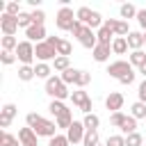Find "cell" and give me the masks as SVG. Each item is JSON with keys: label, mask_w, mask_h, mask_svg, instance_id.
I'll list each match as a JSON object with an SVG mask.
<instances>
[{"label": "cell", "mask_w": 146, "mask_h": 146, "mask_svg": "<svg viewBox=\"0 0 146 146\" xmlns=\"http://www.w3.org/2000/svg\"><path fill=\"white\" fill-rule=\"evenodd\" d=\"M48 110H50V114H52L55 119H57V116H62V114H66V112H71V110L64 105V100H50Z\"/></svg>", "instance_id": "obj_20"}, {"label": "cell", "mask_w": 146, "mask_h": 146, "mask_svg": "<svg viewBox=\"0 0 146 146\" xmlns=\"http://www.w3.org/2000/svg\"><path fill=\"white\" fill-rule=\"evenodd\" d=\"M128 39L125 36H114V41H112V52L114 55H123V52H128Z\"/></svg>", "instance_id": "obj_18"}, {"label": "cell", "mask_w": 146, "mask_h": 146, "mask_svg": "<svg viewBox=\"0 0 146 146\" xmlns=\"http://www.w3.org/2000/svg\"><path fill=\"white\" fill-rule=\"evenodd\" d=\"M119 82H121V84H132V82H135V71H130V73H125V75H123V78H121Z\"/></svg>", "instance_id": "obj_48"}, {"label": "cell", "mask_w": 146, "mask_h": 146, "mask_svg": "<svg viewBox=\"0 0 146 146\" xmlns=\"http://www.w3.org/2000/svg\"><path fill=\"white\" fill-rule=\"evenodd\" d=\"M32 146H39V144H32Z\"/></svg>", "instance_id": "obj_54"}, {"label": "cell", "mask_w": 146, "mask_h": 146, "mask_svg": "<svg viewBox=\"0 0 146 146\" xmlns=\"http://www.w3.org/2000/svg\"><path fill=\"white\" fill-rule=\"evenodd\" d=\"M16 57H18V62H21V66H32V62H34V43L32 41H21L18 43V48H16Z\"/></svg>", "instance_id": "obj_3"}, {"label": "cell", "mask_w": 146, "mask_h": 146, "mask_svg": "<svg viewBox=\"0 0 146 146\" xmlns=\"http://www.w3.org/2000/svg\"><path fill=\"white\" fill-rule=\"evenodd\" d=\"M18 139H21V144L23 146H32V144H36V132L32 130V128H21L18 130Z\"/></svg>", "instance_id": "obj_14"}, {"label": "cell", "mask_w": 146, "mask_h": 146, "mask_svg": "<svg viewBox=\"0 0 146 146\" xmlns=\"http://www.w3.org/2000/svg\"><path fill=\"white\" fill-rule=\"evenodd\" d=\"M144 121H146V119H144Z\"/></svg>", "instance_id": "obj_56"}, {"label": "cell", "mask_w": 146, "mask_h": 146, "mask_svg": "<svg viewBox=\"0 0 146 146\" xmlns=\"http://www.w3.org/2000/svg\"><path fill=\"white\" fill-rule=\"evenodd\" d=\"M110 52H112V46H103V43H98V46L91 50V57H94L98 64H103V62L110 59Z\"/></svg>", "instance_id": "obj_13"}, {"label": "cell", "mask_w": 146, "mask_h": 146, "mask_svg": "<svg viewBox=\"0 0 146 146\" xmlns=\"http://www.w3.org/2000/svg\"><path fill=\"white\" fill-rule=\"evenodd\" d=\"M98 146H103V144H98Z\"/></svg>", "instance_id": "obj_55"}, {"label": "cell", "mask_w": 146, "mask_h": 146, "mask_svg": "<svg viewBox=\"0 0 146 146\" xmlns=\"http://www.w3.org/2000/svg\"><path fill=\"white\" fill-rule=\"evenodd\" d=\"M71 141H68V137L66 135H55L50 141H48V146H68Z\"/></svg>", "instance_id": "obj_42"}, {"label": "cell", "mask_w": 146, "mask_h": 146, "mask_svg": "<svg viewBox=\"0 0 146 146\" xmlns=\"http://www.w3.org/2000/svg\"><path fill=\"white\" fill-rule=\"evenodd\" d=\"M132 71V64L130 62H125V59H116V62H112L110 66H107V73H110V78H116V80H121L125 73H130Z\"/></svg>", "instance_id": "obj_5"}, {"label": "cell", "mask_w": 146, "mask_h": 146, "mask_svg": "<svg viewBox=\"0 0 146 146\" xmlns=\"http://www.w3.org/2000/svg\"><path fill=\"white\" fill-rule=\"evenodd\" d=\"M34 55H36V59H39V62H46V64H48V62H55V59L59 57V55H57V50H55L48 41L36 43V46H34Z\"/></svg>", "instance_id": "obj_4"}, {"label": "cell", "mask_w": 146, "mask_h": 146, "mask_svg": "<svg viewBox=\"0 0 146 146\" xmlns=\"http://www.w3.org/2000/svg\"><path fill=\"white\" fill-rule=\"evenodd\" d=\"M0 30H2L5 36H14L16 30H18V18L9 16V14H0Z\"/></svg>", "instance_id": "obj_7"}, {"label": "cell", "mask_w": 146, "mask_h": 146, "mask_svg": "<svg viewBox=\"0 0 146 146\" xmlns=\"http://www.w3.org/2000/svg\"><path fill=\"white\" fill-rule=\"evenodd\" d=\"M46 94H48L52 100H66V98H71L68 84H64L59 75H50V78L46 80Z\"/></svg>", "instance_id": "obj_1"}, {"label": "cell", "mask_w": 146, "mask_h": 146, "mask_svg": "<svg viewBox=\"0 0 146 146\" xmlns=\"http://www.w3.org/2000/svg\"><path fill=\"white\" fill-rule=\"evenodd\" d=\"M16 59H18V57H16V52H9V50H2V52H0V62H2L5 66H11Z\"/></svg>", "instance_id": "obj_37"}, {"label": "cell", "mask_w": 146, "mask_h": 146, "mask_svg": "<svg viewBox=\"0 0 146 146\" xmlns=\"http://www.w3.org/2000/svg\"><path fill=\"white\" fill-rule=\"evenodd\" d=\"M144 43H146V32H144Z\"/></svg>", "instance_id": "obj_53"}, {"label": "cell", "mask_w": 146, "mask_h": 146, "mask_svg": "<svg viewBox=\"0 0 146 146\" xmlns=\"http://www.w3.org/2000/svg\"><path fill=\"white\" fill-rule=\"evenodd\" d=\"M105 25L114 32V36H128V34H130L128 21H121V18H105Z\"/></svg>", "instance_id": "obj_8"}, {"label": "cell", "mask_w": 146, "mask_h": 146, "mask_svg": "<svg viewBox=\"0 0 146 146\" xmlns=\"http://www.w3.org/2000/svg\"><path fill=\"white\" fill-rule=\"evenodd\" d=\"M105 107L114 114V112H121V107H123V94H119V91H112L107 98H105Z\"/></svg>", "instance_id": "obj_12"}, {"label": "cell", "mask_w": 146, "mask_h": 146, "mask_svg": "<svg viewBox=\"0 0 146 146\" xmlns=\"http://www.w3.org/2000/svg\"><path fill=\"white\" fill-rule=\"evenodd\" d=\"M18 39L16 36H2V50H9V52H16V48H18Z\"/></svg>", "instance_id": "obj_32"}, {"label": "cell", "mask_w": 146, "mask_h": 146, "mask_svg": "<svg viewBox=\"0 0 146 146\" xmlns=\"http://www.w3.org/2000/svg\"><path fill=\"white\" fill-rule=\"evenodd\" d=\"M52 68H55V71H59V73H64L66 68H71V62H68V57H57V59L52 62Z\"/></svg>", "instance_id": "obj_34"}, {"label": "cell", "mask_w": 146, "mask_h": 146, "mask_svg": "<svg viewBox=\"0 0 146 146\" xmlns=\"http://www.w3.org/2000/svg\"><path fill=\"white\" fill-rule=\"evenodd\" d=\"M78 73H80V68H73V66H71V68H66V71H64L59 78H62V82H64V84H75Z\"/></svg>", "instance_id": "obj_25"}, {"label": "cell", "mask_w": 146, "mask_h": 146, "mask_svg": "<svg viewBox=\"0 0 146 146\" xmlns=\"http://www.w3.org/2000/svg\"><path fill=\"white\" fill-rule=\"evenodd\" d=\"M0 114L14 121V116L18 114V110H16V105H14V103H7V105H2V110H0Z\"/></svg>", "instance_id": "obj_36"}, {"label": "cell", "mask_w": 146, "mask_h": 146, "mask_svg": "<svg viewBox=\"0 0 146 146\" xmlns=\"http://www.w3.org/2000/svg\"><path fill=\"white\" fill-rule=\"evenodd\" d=\"M0 146H23L21 144V139L18 137H14V135H9L7 130L0 135Z\"/></svg>", "instance_id": "obj_30"}, {"label": "cell", "mask_w": 146, "mask_h": 146, "mask_svg": "<svg viewBox=\"0 0 146 146\" xmlns=\"http://www.w3.org/2000/svg\"><path fill=\"white\" fill-rule=\"evenodd\" d=\"M84 132H87L84 123H82V121H73V125L66 130V137H68V141H71V144H82Z\"/></svg>", "instance_id": "obj_9"}, {"label": "cell", "mask_w": 146, "mask_h": 146, "mask_svg": "<svg viewBox=\"0 0 146 146\" xmlns=\"http://www.w3.org/2000/svg\"><path fill=\"white\" fill-rule=\"evenodd\" d=\"M105 146H125V135H112V137H107Z\"/></svg>", "instance_id": "obj_39"}, {"label": "cell", "mask_w": 146, "mask_h": 146, "mask_svg": "<svg viewBox=\"0 0 146 146\" xmlns=\"http://www.w3.org/2000/svg\"><path fill=\"white\" fill-rule=\"evenodd\" d=\"M137 23L146 30V9H139V11H137Z\"/></svg>", "instance_id": "obj_49"}, {"label": "cell", "mask_w": 146, "mask_h": 146, "mask_svg": "<svg viewBox=\"0 0 146 146\" xmlns=\"http://www.w3.org/2000/svg\"><path fill=\"white\" fill-rule=\"evenodd\" d=\"M125 116H128V114H123V112H114V114H110V123H112L114 128H121V123L125 121Z\"/></svg>", "instance_id": "obj_41"}, {"label": "cell", "mask_w": 146, "mask_h": 146, "mask_svg": "<svg viewBox=\"0 0 146 146\" xmlns=\"http://www.w3.org/2000/svg\"><path fill=\"white\" fill-rule=\"evenodd\" d=\"M34 73H36V78L48 80V78H50V73H52V66H50V64H46V62H36V64H34Z\"/></svg>", "instance_id": "obj_19"}, {"label": "cell", "mask_w": 146, "mask_h": 146, "mask_svg": "<svg viewBox=\"0 0 146 146\" xmlns=\"http://www.w3.org/2000/svg\"><path fill=\"white\" fill-rule=\"evenodd\" d=\"M36 78V73H34V66H21L18 68V80H23V82H30V80H34Z\"/></svg>", "instance_id": "obj_28"}, {"label": "cell", "mask_w": 146, "mask_h": 146, "mask_svg": "<svg viewBox=\"0 0 146 146\" xmlns=\"http://www.w3.org/2000/svg\"><path fill=\"white\" fill-rule=\"evenodd\" d=\"M121 132L128 137V135H132V132H137V119L135 116H125V121L121 123Z\"/></svg>", "instance_id": "obj_23"}, {"label": "cell", "mask_w": 146, "mask_h": 146, "mask_svg": "<svg viewBox=\"0 0 146 146\" xmlns=\"http://www.w3.org/2000/svg\"><path fill=\"white\" fill-rule=\"evenodd\" d=\"M141 144H144V137L139 132H132L125 137V146H141Z\"/></svg>", "instance_id": "obj_38"}, {"label": "cell", "mask_w": 146, "mask_h": 146, "mask_svg": "<svg viewBox=\"0 0 146 146\" xmlns=\"http://www.w3.org/2000/svg\"><path fill=\"white\" fill-rule=\"evenodd\" d=\"M25 36H27V41H36V43H41V41H46L48 36H46V27L43 25H32V27H27L25 30Z\"/></svg>", "instance_id": "obj_11"}, {"label": "cell", "mask_w": 146, "mask_h": 146, "mask_svg": "<svg viewBox=\"0 0 146 146\" xmlns=\"http://www.w3.org/2000/svg\"><path fill=\"white\" fill-rule=\"evenodd\" d=\"M91 16H94V9H89V7H78V9H75V18H78L82 25H87V23L91 21Z\"/></svg>", "instance_id": "obj_21"}, {"label": "cell", "mask_w": 146, "mask_h": 146, "mask_svg": "<svg viewBox=\"0 0 146 146\" xmlns=\"http://www.w3.org/2000/svg\"><path fill=\"white\" fill-rule=\"evenodd\" d=\"M132 66H137V68H141L144 64H146V52L144 50H132L130 52V59H128Z\"/></svg>", "instance_id": "obj_24"}, {"label": "cell", "mask_w": 146, "mask_h": 146, "mask_svg": "<svg viewBox=\"0 0 146 146\" xmlns=\"http://www.w3.org/2000/svg\"><path fill=\"white\" fill-rule=\"evenodd\" d=\"M75 11L71 9V7H59V11H57V18H55V25H57V30H64V32H71V27L75 25Z\"/></svg>", "instance_id": "obj_2"}, {"label": "cell", "mask_w": 146, "mask_h": 146, "mask_svg": "<svg viewBox=\"0 0 146 146\" xmlns=\"http://www.w3.org/2000/svg\"><path fill=\"white\" fill-rule=\"evenodd\" d=\"M41 119H43V116H39L36 112H30V114L25 116V123H27V128H32V130H34V128H36V123H39Z\"/></svg>", "instance_id": "obj_44"}, {"label": "cell", "mask_w": 146, "mask_h": 146, "mask_svg": "<svg viewBox=\"0 0 146 146\" xmlns=\"http://www.w3.org/2000/svg\"><path fill=\"white\" fill-rule=\"evenodd\" d=\"M84 27H87V25H82V23H80V21H75V25H73V27H71V34H73V36H75V39H78V36H80V34H82V30H84Z\"/></svg>", "instance_id": "obj_47"}, {"label": "cell", "mask_w": 146, "mask_h": 146, "mask_svg": "<svg viewBox=\"0 0 146 146\" xmlns=\"http://www.w3.org/2000/svg\"><path fill=\"white\" fill-rule=\"evenodd\" d=\"M130 116H135V119H146V105L144 103H132V107H130Z\"/></svg>", "instance_id": "obj_31"}, {"label": "cell", "mask_w": 146, "mask_h": 146, "mask_svg": "<svg viewBox=\"0 0 146 146\" xmlns=\"http://www.w3.org/2000/svg\"><path fill=\"white\" fill-rule=\"evenodd\" d=\"M128 46H130V50H141L146 43H144V32H130L128 36Z\"/></svg>", "instance_id": "obj_15"}, {"label": "cell", "mask_w": 146, "mask_h": 146, "mask_svg": "<svg viewBox=\"0 0 146 146\" xmlns=\"http://www.w3.org/2000/svg\"><path fill=\"white\" fill-rule=\"evenodd\" d=\"M137 7L135 5H130V2H123L121 7H119V14H121V21H128V18H137Z\"/></svg>", "instance_id": "obj_17"}, {"label": "cell", "mask_w": 146, "mask_h": 146, "mask_svg": "<svg viewBox=\"0 0 146 146\" xmlns=\"http://www.w3.org/2000/svg\"><path fill=\"white\" fill-rule=\"evenodd\" d=\"M9 125H11V119H7V116L0 114V128H9Z\"/></svg>", "instance_id": "obj_50"}, {"label": "cell", "mask_w": 146, "mask_h": 146, "mask_svg": "<svg viewBox=\"0 0 146 146\" xmlns=\"http://www.w3.org/2000/svg\"><path fill=\"white\" fill-rule=\"evenodd\" d=\"M5 14H9V16H21L23 11H21V7H18V2H7V9H5Z\"/></svg>", "instance_id": "obj_45"}, {"label": "cell", "mask_w": 146, "mask_h": 146, "mask_svg": "<svg viewBox=\"0 0 146 146\" xmlns=\"http://www.w3.org/2000/svg\"><path fill=\"white\" fill-rule=\"evenodd\" d=\"M89 82H91V73L80 71V73H78V80H75V87H78V89H84Z\"/></svg>", "instance_id": "obj_35"}, {"label": "cell", "mask_w": 146, "mask_h": 146, "mask_svg": "<svg viewBox=\"0 0 146 146\" xmlns=\"http://www.w3.org/2000/svg\"><path fill=\"white\" fill-rule=\"evenodd\" d=\"M71 100H73V105L82 107V105L89 100V94H87L84 89H75V91H71Z\"/></svg>", "instance_id": "obj_22"}, {"label": "cell", "mask_w": 146, "mask_h": 146, "mask_svg": "<svg viewBox=\"0 0 146 146\" xmlns=\"http://www.w3.org/2000/svg\"><path fill=\"white\" fill-rule=\"evenodd\" d=\"M96 36H98V43H103V46H112V41H114V32L103 23V27L96 32Z\"/></svg>", "instance_id": "obj_16"}, {"label": "cell", "mask_w": 146, "mask_h": 146, "mask_svg": "<svg viewBox=\"0 0 146 146\" xmlns=\"http://www.w3.org/2000/svg\"><path fill=\"white\" fill-rule=\"evenodd\" d=\"M30 14H32V25H43V23H46L43 9H34V11H30Z\"/></svg>", "instance_id": "obj_40"}, {"label": "cell", "mask_w": 146, "mask_h": 146, "mask_svg": "<svg viewBox=\"0 0 146 146\" xmlns=\"http://www.w3.org/2000/svg\"><path fill=\"white\" fill-rule=\"evenodd\" d=\"M18 27H32V14H27V11H23L21 16H18Z\"/></svg>", "instance_id": "obj_43"}, {"label": "cell", "mask_w": 146, "mask_h": 146, "mask_svg": "<svg viewBox=\"0 0 146 146\" xmlns=\"http://www.w3.org/2000/svg\"><path fill=\"white\" fill-rule=\"evenodd\" d=\"M57 55H59V57H68V55H71V41L59 39V43H57Z\"/></svg>", "instance_id": "obj_33"}, {"label": "cell", "mask_w": 146, "mask_h": 146, "mask_svg": "<svg viewBox=\"0 0 146 146\" xmlns=\"http://www.w3.org/2000/svg\"><path fill=\"white\" fill-rule=\"evenodd\" d=\"M82 123H84V128H87V130H98V125H100V119H98V116L91 112V114H84Z\"/></svg>", "instance_id": "obj_29"}, {"label": "cell", "mask_w": 146, "mask_h": 146, "mask_svg": "<svg viewBox=\"0 0 146 146\" xmlns=\"http://www.w3.org/2000/svg\"><path fill=\"white\" fill-rule=\"evenodd\" d=\"M137 96H139V103L146 105V78L139 82V89H137Z\"/></svg>", "instance_id": "obj_46"}, {"label": "cell", "mask_w": 146, "mask_h": 146, "mask_svg": "<svg viewBox=\"0 0 146 146\" xmlns=\"http://www.w3.org/2000/svg\"><path fill=\"white\" fill-rule=\"evenodd\" d=\"M34 132H36V137H48V139H52V137L57 135V123L50 121V119H41V121L36 123Z\"/></svg>", "instance_id": "obj_6"}, {"label": "cell", "mask_w": 146, "mask_h": 146, "mask_svg": "<svg viewBox=\"0 0 146 146\" xmlns=\"http://www.w3.org/2000/svg\"><path fill=\"white\" fill-rule=\"evenodd\" d=\"M46 41H48V43H50V46H52V48L57 50V43H59V36H48Z\"/></svg>", "instance_id": "obj_51"}, {"label": "cell", "mask_w": 146, "mask_h": 146, "mask_svg": "<svg viewBox=\"0 0 146 146\" xmlns=\"http://www.w3.org/2000/svg\"><path fill=\"white\" fill-rule=\"evenodd\" d=\"M78 41H80V46H82V48H89V50H94V48L98 46V36H96V32H94V30H89V27H84V30H82V34L78 36Z\"/></svg>", "instance_id": "obj_10"}, {"label": "cell", "mask_w": 146, "mask_h": 146, "mask_svg": "<svg viewBox=\"0 0 146 146\" xmlns=\"http://www.w3.org/2000/svg\"><path fill=\"white\" fill-rule=\"evenodd\" d=\"M98 144H100L98 130H87L84 132V139H82V146H98Z\"/></svg>", "instance_id": "obj_27"}, {"label": "cell", "mask_w": 146, "mask_h": 146, "mask_svg": "<svg viewBox=\"0 0 146 146\" xmlns=\"http://www.w3.org/2000/svg\"><path fill=\"white\" fill-rule=\"evenodd\" d=\"M139 73H141V75H144V78H146V64H144V66H141V68H139Z\"/></svg>", "instance_id": "obj_52"}, {"label": "cell", "mask_w": 146, "mask_h": 146, "mask_svg": "<svg viewBox=\"0 0 146 146\" xmlns=\"http://www.w3.org/2000/svg\"><path fill=\"white\" fill-rule=\"evenodd\" d=\"M55 123H57V128H62V130H68V128L73 125V112H66V114L57 116V119H55Z\"/></svg>", "instance_id": "obj_26"}]
</instances>
